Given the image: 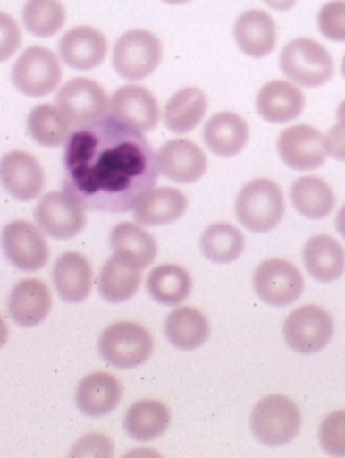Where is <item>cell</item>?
Returning a JSON list of instances; mask_svg holds the SVG:
<instances>
[{
  "label": "cell",
  "instance_id": "1",
  "mask_svg": "<svg viewBox=\"0 0 345 458\" xmlns=\"http://www.w3.org/2000/svg\"><path fill=\"white\" fill-rule=\"evenodd\" d=\"M63 188L85 209L126 213L158 181V162L142 132L108 118L77 129L63 150Z\"/></svg>",
  "mask_w": 345,
  "mask_h": 458
},
{
  "label": "cell",
  "instance_id": "2",
  "mask_svg": "<svg viewBox=\"0 0 345 458\" xmlns=\"http://www.w3.org/2000/svg\"><path fill=\"white\" fill-rule=\"evenodd\" d=\"M285 209L282 191L269 178L249 181L236 197V218L254 233L273 231L282 221Z\"/></svg>",
  "mask_w": 345,
  "mask_h": 458
},
{
  "label": "cell",
  "instance_id": "3",
  "mask_svg": "<svg viewBox=\"0 0 345 458\" xmlns=\"http://www.w3.org/2000/svg\"><path fill=\"white\" fill-rule=\"evenodd\" d=\"M301 411L288 396L270 395L257 402L251 412V431L261 444L283 446L301 428Z\"/></svg>",
  "mask_w": 345,
  "mask_h": 458
},
{
  "label": "cell",
  "instance_id": "4",
  "mask_svg": "<svg viewBox=\"0 0 345 458\" xmlns=\"http://www.w3.org/2000/svg\"><path fill=\"white\" fill-rule=\"evenodd\" d=\"M153 351V335L135 322H116L100 335V356L114 369H137L150 359Z\"/></svg>",
  "mask_w": 345,
  "mask_h": 458
},
{
  "label": "cell",
  "instance_id": "5",
  "mask_svg": "<svg viewBox=\"0 0 345 458\" xmlns=\"http://www.w3.org/2000/svg\"><path fill=\"white\" fill-rule=\"evenodd\" d=\"M280 69L290 81L317 88L333 77L334 64L323 45L310 38H296L281 52Z\"/></svg>",
  "mask_w": 345,
  "mask_h": 458
},
{
  "label": "cell",
  "instance_id": "6",
  "mask_svg": "<svg viewBox=\"0 0 345 458\" xmlns=\"http://www.w3.org/2000/svg\"><path fill=\"white\" fill-rule=\"evenodd\" d=\"M158 37L145 29H134L119 37L114 47L113 65L119 77L129 81L147 79L162 61Z\"/></svg>",
  "mask_w": 345,
  "mask_h": 458
},
{
  "label": "cell",
  "instance_id": "7",
  "mask_svg": "<svg viewBox=\"0 0 345 458\" xmlns=\"http://www.w3.org/2000/svg\"><path fill=\"white\" fill-rule=\"evenodd\" d=\"M55 106L77 130L105 119L110 111V98L99 82L87 77H76L58 90Z\"/></svg>",
  "mask_w": 345,
  "mask_h": 458
},
{
  "label": "cell",
  "instance_id": "8",
  "mask_svg": "<svg viewBox=\"0 0 345 458\" xmlns=\"http://www.w3.org/2000/svg\"><path fill=\"white\" fill-rule=\"evenodd\" d=\"M63 69L57 55L44 47H29L15 61L12 81L15 89L29 98H44L57 89Z\"/></svg>",
  "mask_w": 345,
  "mask_h": 458
},
{
  "label": "cell",
  "instance_id": "9",
  "mask_svg": "<svg viewBox=\"0 0 345 458\" xmlns=\"http://www.w3.org/2000/svg\"><path fill=\"white\" fill-rule=\"evenodd\" d=\"M333 335L331 314L317 305H305L289 314L283 325L286 344L301 355H313L328 345Z\"/></svg>",
  "mask_w": 345,
  "mask_h": 458
},
{
  "label": "cell",
  "instance_id": "10",
  "mask_svg": "<svg viewBox=\"0 0 345 458\" xmlns=\"http://www.w3.org/2000/svg\"><path fill=\"white\" fill-rule=\"evenodd\" d=\"M34 217L42 233L55 241L74 238L87 225L85 208L65 191L45 194L37 205Z\"/></svg>",
  "mask_w": 345,
  "mask_h": 458
},
{
  "label": "cell",
  "instance_id": "11",
  "mask_svg": "<svg viewBox=\"0 0 345 458\" xmlns=\"http://www.w3.org/2000/svg\"><path fill=\"white\" fill-rule=\"evenodd\" d=\"M252 284L255 294L275 308H285L296 302L305 287L299 268L283 259L265 260L257 266Z\"/></svg>",
  "mask_w": 345,
  "mask_h": 458
},
{
  "label": "cell",
  "instance_id": "12",
  "mask_svg": "<svg viewBox=\"0 0 345 458\" xmlns=\"http://www.w3.org/2000/svg\"><path fill=\"white\" fill-rule=\"evenodd\" d=\"M41 231L25 220L12 221L4 226L2 235L4 255L18 270L34 273L46 266L50 250Z\"/></svg>",
  "mask_w": 345,
  "mask_h": 458
},
{
  "label": "cell",
  "instance_id": "13",
  "mask_svg": "<svg viewBox=\"0 0 345 458\" xmlns=\"http://www.w3.org/2000/svg\"><path fill=\"white\" fill-rule=\"evenodd\" d=\"M277 150L286 166L297 172H310L326 161L325 137L315 127L297 124L281 132Z\"/></svg>",
  "mask_w": 345,
  "mask_h": 458
},
{
  "label": "cell",
  "instance_id": "14",
  "mask_svg": "<svg viewBox=\"0 0 345 458\" xmlns=\"http://www.w3.org/2000/svg\"><path fill=\"white\" fill-rule=\"evenodd\" d=\"M110 118L139 132H148L158 126L159 106L156 96L140 85L119 88L110 98Z\"/></svg>",
  "mask_w": 345,
  "mask_h": 458
},
{
  "label": "cell",
  "instance_id": "15",
  "mask_svg": "<svg viewBox=\"0 0 345 458\" xmlns=\"http://www.w3.org/2000/svg\"><path fill=\"white\" fill-rule=\"evenodd\" d=\"M159 173L177 183H195L208 169L204 151L189 140H172L159 148L156 153Z\"/></svg>",
  "mask_w": 345,
  "mask_h": 458
},
{
  "label": "cell",
  "instance_id": "16",
  "mask_svg": "<svg viewBox=\"0 0 345 458\" xmlns=\"http://www.w3.org/2000/svg\"><path fill=\"white\" fill-rule=\"evenodd\" d=\"M4 191L21 202L33 201L45 188V172L36 157L26 151H10L0 162Z\"/></svg>",
  "mask_w": 345,
  "mask_h": 458
},
{
  "label": "cell",
  "instance_id": "17",
  "mask_svg": "<svg viewBox=\"0 0 345 458\" xmlns=\"http://www.w3.org/2000/svg\"><path fill=\"white\" fill-rule=\"evenodd\" d=\"M108 44L102 31L91 26H77L61 38V60L74 71H92L105 63Z\"/></svg>",
  "mask_w": 345,
  "mask_h": 458
},
{
  "label": "cell",
  "instance_id": "18",
  "mask_svg": "<svg viewBox=\"0 0 345 458\" xmlns=\"http://www.w3.org/2000/svg\"><path fill=\"white\" fill-rule=\"evenodd\" d=\"M257 114L267 123L285 124L296 121L305 109V96L293 82L273 80L257 92Z\"/></svg>",
  "mask_w": 345,
  "mask_h": 458
},
{
  "label": "cell",
  "instance_id": "19",
  "mask_svg": "<svg viewBox=\"0 0 345 458\" xmlns=\"http://www.w3.org/2000/svg\"><path fill=\"white\" fill-rule=\"evenodd\" d=\"M233 38L241 53L251 58H265L277 47V25L269 13L248 10L236 20Z\"/></svg>",
  "mask_w": 345,
  "mask_h": 458
},
{
  "label": "cell",
  "instance_id": "20",
  "mask_svg": "<svg viewBox=\"0 0 345 458\" xmlns=\"http://www.w3.org/2000/svg\"><path fill=\"white\" fill-rule=\"evenodd\" d=\"M203 140L215 156L232 158L241 153L248 143V123L235 112H219L204 126Z\"/></svg>",
  "mask_w": 345,
  "mask_h": 458
},
{
  "label": "cell",
  "instance_id": "21",
  "mask_svg": "<svg viewBox=\"0 0 345 458\" xmlns=\"http://www.w3.org/2000/svg\"><path fill=\"white\" fill-rule=\"evenodd\" d=\"M10 318L22 327L41 324L52 310L49 287L39 279H23L13 289L7 305Z\"/></svg>",
  "mask_w": 345,
  "mask_h": 458
},
{
  "label": "cell",
  "instance_id": "22",
  "mask_svg": "<svg viewBox=\"0 0 345 458\" xmlns=\"http://www.w3.org/2000/svg\"><path fill=\"white\" fill-rule=\"evenodd\" d=\"M92 281L91 263L79 252H65L53 266V284L65 302H84L91 294Z\"/></svg>",
  "mask_w": 345,
  "mask_h": 458
},
{
  "label": "cell",
  "instance_id": "23",
  "mask_svg": "<svg viewBox=\"0 0 345 458\" xmlns=\"http://www.w3.org/2000/svg\"><path fill=\"white\" fill-rule=\"evenodd\" d=\"M123 388L114 375L95 372L84 377L77 386L76 404L82 414L105 417L121 403Z\"/></svg>",
  "mask_w": 345,
  "mask_h": 458
},
{
  "label": "cell",
  "instance_id": "24",
  "mask_svg": "<svg viewBox=\"0 0 345 458\" xmlns=\"http://www.w3.org/2000/svg\"><path fill=\"white\" fill-rule=\"evenodd\" d=\"M140 281L142 267L124 255L114 252L100 270L97 289L107 302L123 303L137 294Z\"/></svg>",
  "mask_w": 345,
  "mask_h": 458
},
{
  "label": "cell",
  "instance_id": "25",
  "mask_svg": "<svg viewBox=\"0 0 345 458\" xmlns=\"http://www.w3.org/2000/svg\"><path fill=\"white\" fill-rule=\"evenodd\" d=\"M187 196L176 188H154L135 205L134 217L143 226L174 223L187 212Z\"/></svg>",
  "mask_w": 345,
  "mask_h": 458
},
{
  "label": "cell",
  "instance_id": "26",
  "mask_svg": "<svg viewBox=\"0 0 345 458\" xmlns=\"http://www.w3.org/2000/svg\"><path fill=\"white\" fill-rule=\"evenodd\" d=\"M208 111L206 93L196 87H185L172 93L164 109V123L172 134H189L198 129Z\"/></svg>",
  "mask_w": 345,
  "mask_h": 458
},
{
  "label": "cell",
  "instance_id": "27",
  "mask_svg": "<svg viewBox=\"0 0 345 458\" xmlns=\"http://www.w3.org/2000/svg\"><path fill=\"white\" fill-rule=\"evenodd\" d=\"M164 335L172 347L181 351H195L208 341L211 325L198 309L182 306L166 317Z\"/></svg>",
  "mask_w": 345,
  "mask_h": 458
},
{
  "label": "cell",
  "instance_id": "28",
  "mask_svg": "<svg viewBox=\"0 0 345 458\" xmlns=\"http://www.w3.org/2000/svg\"><path fill=\"white\" fill-rule=\"evenodd\" d=\"M304 265L316 281L329 284L344 274L345 251L331 236H313L305 244Z\"/></svg>",
  "mask_w": 345,
  "mask_h": 458
},
{
  "label": "cell",
  "instance_id": "29",
  "mask_svg": "<svg viewBox=\"0 0 345 458\" xmlns=\"http://www.w3.org/2000/svg\"><path fill=\"white\" fill-rule=\"evenodd\" d=\"M170 425V410L154 399L135 402L124 417V430L130 438L150 442L159 438Z\"/></svg>",
  "mask_w": 345,
  "mask_h": 458
},
{
  "label": "cell",
  "instance_id": "30",
  "mask_svg": "<svg viewBox=\"0 0 345 458\" xmlns=\"http://www.w3.org/2000/svg\"><path fill=\"white\" fill-rule=\"evenodd\" d=\"M28 132L42 148H58L66 145L74 131L57 106L39 104L29 114Z\"/></svg>",
  "mask_w": 345,
  "mask_h": 458
},
{
  "label": "cell",
  "instance_id": "31",
  "mask_svg": "<svg viewBox=\"0 0 345 458\" xmlns=\"http://www.w3.org/2000/svg\"><path fill=\"white\" fill-rule=\"evenodd\" d=\"M148 295L161 305L176 306L192 292V276L181 266L161 265L150 271L146 282Z\"/></svg>",
  "mask_w": 345,
  "mask_h": 458
},
{
  "label": "cell",
  "instance_id": "32",
  "mask_svg": "<svg viewBox=\"0 0 345 458\" xmlns=\"http://www.w3.org/2000/svg\"><path fill=\"white\" fill-rule=\"evenodd\" d=\"M290 199L294 209L309 220L325 218L336 204V197L331 186L313 175L299 178L293 183Z\"/></svg>",
  "mask_w": 345,
  "mask_h": 458
},
{
  "label": "cell",
  "instance_id": "33",
  "mask_svg": "<svg viewBox=\"0 0 345 458\" xmlns=\"http://www.w3.org/2000/svg\"><path fill=\"white\" fill-rule=\"evenodd\" d=\"M111 250L134 260L142 268L148 267L156 260L158 246L156 239L142 226L134 223L118 224L110 233Z\"/></svg>",
  "mask_w": 345,
  "mask_h": 458
},
{
  "label": "cell",
  "instance_id": "34",
  "mask_svg": "<svg viewBox=\"0 0 345 458\" xmlns=\"http://www.w3.org/2000/svg\"><path fill=\"white\" fill-rule=\"evenodd\" d=\"M200 249L209 262L228 265L241 257L246 249V239L232 224H212L201 235Z\"/></svg>",
  "mask_w": 345,
  "mask_h": 458
},
{
  "label": "cell",
  "instance_id": "35",
  "mask_svg": "<svg viewBox=\"0 0 345 458\" xmlns=\"http://www.w3.org/2000/svg\"><path fill=\"white\" fill-rule=\"evenodd\" d=\"M22 20L29 33L38 38H50L65 25L66 10L60 0H28Z\"/></svg>",
  "mask_w": 345,
  "mask_h": 458
},
{
  "label": "cell",
  "instance_id": "36",
  "mask_svg": "<svg viewBox=\"0 0 345 458\" xmlns=\"http://www.w3.org/2000/svg\"><path fill=\"white\" fill-rule=\"evenodd\" d=\"M318 439L326 454L345 457V411L332 412L323 420Z\"/></svg>",
  "mask_w": 345,
  "mask_h": 458
},
{
  "label": "cell",
  "instance_id": "37",
  "mask_svg": "<svg viewBox=\"0 0 345 458\" xmlns=\"http://www.w3.org/2000/svg\"><path fill=\"white\" fill-rule=\"evenodd\" d=\"M317 26L329 41L345 42V0L324 4L318 13Z\"/></svg>",
  "mask_w": 345,
  "mask_h": 458
},
{
  "label": "cell",
  "instance_id": "38",
  "mask_svg": "<svg viewBox=\"0 0 345 458\" xmlns=\"http://www.w3.org/2000/svg\"><path fill=\"white\" fill-rule=\"evenodd\" d=\"M113 454V441L102 434L85 436L71 452L72 457H111Z\"/></svg>",
  "mask_w": 345,
  "mask_h": 458
},
{
  "label": "cell",
  "instance_id": "39",
  "mask_svg": "<svg viewBox=\"0 0 345 458\" xmlns=\"http://www.w3.org/2000/svg\"><path fill=\"white\" fill-rule=\"evenodd\" d=\"M21 31L14 18L6 13H0V61L9 60L15 55L21 45Z\"/></svg>",
  "mask_w": 345,
  "mask_h": 458
},
{
  "label": "cell",
  "instance_id": "40",
  "mask_svg": "<svg viewBox=\"0 0 345 458\" xmlns=\"http://www.w3.org/2000/svg\"><path fill=\"white\" fill-rule=\"evenodd\" d=\"M326 153L336 161L345 162V121H339L325 135Z\"/></svg>",
  "mask_w": 345,
  "mask_h": 458
},
{
  "label": "cell",
  "instance_id": "41",
  "mask_svg": "<svg viewBox=\"0 0 345 458\" xmlns=\"http://www.w3.org/2000/svg\"><path fill=\"white\" fill-rule=\"evenodd\" d=\"M262 2L277 12H289L296 6L297 0H262Z\"/></svg>",
  "mask_w": 345,
  "mask_h": 458
},
{
  "label": "cell",
  "instance_id": "42",
  "mask_svg": "<svg viewBox=\"0 0 345 458\" xmlns=\"http://www.w3.org/2000/svg\"><path fill=\"white\" fill-rule=\"evenodd\" d=\"M336 229L337 233L345 239V205H342L341 209L339 210L336 216Z\"/></svg>",
  "mask_w": 345,
  "mask_h": 458
},
{
  "label": "cell",
  "instance_id": "43",
  "mask_svg": "<svg viewBox=\"0 0 345 458\" xmlns=\"http://www.w3.org/2000/svg\"><path fill=\"white\" fill-rule=\"evenodd\" d=\"M337 121H345V100L340 103L336 112Z\"/></svg>",
  "mask_w": 345,
  "mask_h": 458
},
{
  "label": "cell",
  "instance_id": "44",
  "mask_svg": "<svg viewBox=\"0 0 345 458\" xmlns=\"http://www.w3.org/2000/svg\"><path fill=\"white\" fill-rule=\"evenodd\" d=\"M164 4H172V6H179V4H189L192 0H162Z\"/></svg>",
  "mask_w": 345,
  "mask_h": 458
},
{
  "label": "cell",
  "instance_id": "45",
  "mask_svg": "<svg viewBox=\"0 0 345 458\" xmlns=\"http://www.w3.org/2000/svg\"><path fill=\"white\" fill-rule=\"evenodd\" d=\"M341 73H342V77H344V79H345V55H344V58H342Z\"/></svg>",
  "mask_w": 345,
  "mask_h": 458
}]
</instances>
